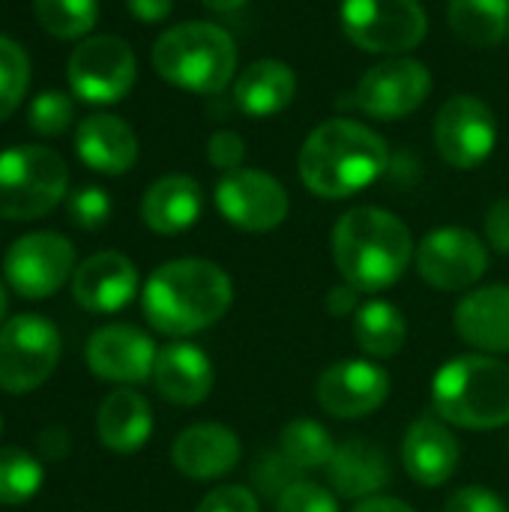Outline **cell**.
<instances>
[{
  "instance_id": "f546056e",
  "label": "cell",
  "mask_w": 509,
  "mask_h": 512,
  "mask_svg": "<svg viewBox=\"0 0 509 512\" xmlns=\"http://www.w3.org/2000/svg\"><path fill=\"white\" fill-rule=\"evenodd\" d=\"M33 15L39 27L57 39H87L96 27V0H33Z\"/></svg>"
},
{
  "instance_id": "e0dca14e",
  "label": "cell",
  "mask_w": 509,
  "mask_h": 512,
  "mask_svg": "<svg viewBox=\"0 0 509 512\" xmlns=\"http://www.w3.org/2000/svg\"><path fill=\"white\" fill-rule=\"evenodd\" d=\"M138 294V267L123 252H96L72 273V297L96 315L120 312Z\"/></svg>"
},
{
  "instance_id": "836d02e7",
  "label": "cell",
  "mask_w": 509,
  "mask_h": 512,
  "mask_svg": "<svg viewBox=\"0 0 509 512\" xmlns=\"http://www.w3.org/2000/svg\"><path fill=\"white\" fill-rule=\"evenodd\" d=\"M69 219L75 228L99 231L111 219V198L102 186H81L69 195Z\"/></svg>"
},
{
  "instance_id": "ab89813d",
  "label": "cell",
  "mask_w": 509,
  "mask_h": 512,
  "mask_svg": "<svg viewBox=\"0 0 509 512\" xmlns=\"http://www.w3.org/2000/svg\"><path fill=\"white\" fill-rule=\"evenodd\" d=\"M486 240L495 252L509 255V198H501L486 213Z\"/></svg>"
},
{
  "instance_id": "8fae6325",
  "label": "cell",
  "mask_w": 509,
  "mask_h": 512,
  "mask_svg": "<svg viewBox=\"0 0 509 512\" xmlns=\"http://www.w3.org/2000/svg\"><path fill=\"white\" fill-rule=\"evenodd\" d=\"M498 144V120L492 108L471 96H450L435 117V147L441 159L459 171L480 168Z\"/></svg>"
},
{
  "instance_id": "5bb4252c",
  "label": "cell",
  "mask_w": 509,
  "mask_h": 512,
  "mask_svg": "<svg viewBox=\"0 0 509 512\" xmlns=\"http://www.w3.org/2000/svg\"><path fill=\"white\" fill-rule=\"evenodd\" d=\"M432 90V72L414 57H390L375 63L354 90L357 108L375 120H402L417 111Z\"/></svg>"
},
{
  "instance_id": "4316f807",
  "label": "cell",
  "mask_w": 509,
  "mask_h": 512,
  "mask_svg": "<svg viewBox=\"0 0 509 512\" xmlns=\"http://www.w3.org/2000/svg\"><path fill=\"white\" fill-rule=\"evenodd\" d=\"M354 339L360 351L375 360L396 357L408 342L405 315L387 300H369L354 315Z\"/></svg>"
},
{
  "instance_id": "d6986e66",
  "label": "cell",
  "mask_w": 509,
  "mask_h": 512,
  "mask_svg": "<svg viewBox=\"0 0 509 512\" xmlns=\"http://www.w3.org/2000/svg\"><path fill=\"white\" fill-rule=\"evenodd\" d=\"M240 453L237 432L219 423H195L177 435L171 462L189 480H219L240 465Z\"/></svg>"
},
{
  "instance_id": "9a60e30c",
  "label": "cell",
  "mask_w": 509,
  "mask_h": 512,
  "mask_svg": "<svg viewBox=\"0 0 509 512\" xmlns=\"http://www.w3.org/2000/svg\"><path fill=\"white\" fill-rule=\"evenodd\" d=\"M390 396V375L372 360H342L321 372L315 384L318 405L339 420L375 414Z\"/></svg>"
},
{
  "instance_id": "5b68a950",
  "label": "cell",
  "mask_w": 509,
  "mask_h": 512,
  "mask_svg": "<svg viewBox=\"0 0 509 512\" xmlns=\"http://www.w3.org/2000/svg\"><path fill=\"white\" fill-rule=\"evenodd\" d=\"M153 69L168 84L189 93H222L237 72V45L231 33L210 21H183L153 42Z\"/></svg>"
},
{
  "instance_id": "ac0fdd59",
  "label": "cell",
  "mask_w": 509,
  "mask_h": 512,
  "mask_svg": "<svg viewBox=\"0 0 509 512\" xmlns=\"http://www.w3.org/2000/svg\"><path fill=\"white\" fill-rule=\"evenodd\" d=\"M459 459L462 447L441 417L423 414L408 426L402 441V465L420 486H444L456 474Z\"/></svg>"
},
{
  "instance_id": "83f0119b",
  "label": "cell",
  "mask_w": 509,
  "mask_h": 512,
  "mask_svg": "<svg viewBox=\"0 0 509 512\" xmlns=\"http://www.w3.org/2000/svg\"><path fill=\"white\" fill-rule=\"evenodd\" d=\"M450 30L474 48H495L509 33V0H450Z\"/></svg>"
},
{
  "instance_id": "2e32d148",
  "label": "cell",
  "mask_w": 509,
  "mask_h": 512,
  "mask_svg": "<svg viewBox=\"0 0 509 512\" xmlns=\"http://www.w3.org/2000/svg\"><path fill=\"white\" fill-rule=\"evenodd\" d=\"M153 339L132 324H105L87 342V366L96 378L114 384H141L153 378L156 366Z\"/></svg>"
},
{
  "instance_id": "60d3db41",
  "label": "cell",
  "mask_w": 509,
  "mask_h": 512,
  "mask_svg": "<svg viewBox=\"0 0 509 512\" xmlns=\"http://www.w3.org/2000/svg\"><path fill=\"white\" fill-rule=\"evenodd\" d=\"M360 309V291L351 288L348 282L345 285H336L330 294H327V312L333 318H345V315H357Z\"/></svg>"
},
{
  "instance_id": "d590c367",
  "label": "cell",
  "mask_w": 509,
  "mask_h": 512,
  "mask_svg": "<svg viewBox=\"0 0 509 512\" xmlns=\"http://www.w3.org/2000/svg\"><path fill=\"white\" fill-rule=\"evenodd\" d=\"M276 512H339V501L333 489L297 480L276 498Z\"/></svg>"
},
{
  "instance_id": "30bf717a",
  "label": "cell",
  "mask_w": 509,
  "mask_h": 512,
  "mask_svg": "<svg viewBox=\"0 0 509 512\" xmlns=\"http://www.w3.org/2000/svg\"><path fill=\"white\" fill-rule=\"evenodd\" d=\"M75 273V246L57 231H33L18 237L6 258V285L24 300H48Z\"/></svg>"
},
{
  "instance_id": "b9f144b4",
  "label": "cell",
  "mask_w": 509,
  "mask_h": 512,
  "mask_svg": "<svg viewBox=\"0 0 509 512\" xmlns=\"http://www.w3.org/2000/svg\"><path fill=\"white\" fill-rule=\"evenodd\" d=\"M126 6L141 24H159L171 15L174 0H126Z\"/></svg>"
},
{
  "instance_id": "74e56055",
  "label": "cell",
  "mask_w": 509,
  "mask_h": 512,
  "mask_svg": "<svg viewBox=\"0 0 509 512\" xmlns=\"http://www.w3.org/2000/svg\"><path fill=\"white\" fill-rule=\"evenodd\" d=\"M195 512H261V504L252 489L243 486H222L213 489Z\"/></svg>"
},
{
  "instance_id": "52a82bcc",
  "label": "cell",
  "mask_w": 509,
  "mask_h": 512,
  "mask_svg": "<svg viewBox=\"0 0 509 512\" xmlns=\"http://www.w3.org/2000/svg\"><path fill=\"white\" fill-rule=\"evenodd\" d=\"M339 21L357 48L396 57L414 51L429 30L420 0H342Z\"/></svg>"
},
{
  "instance_id": "e575fe53",
  "label": "cell",
  "mask_w": 509,
  "mask_h": 512,
  "mask_svg": "<svg viewBox=\"0 0 509 512\" xmlns=\"http://www.w3.org/2000/svg\"><path fill=\"white\" fill-rule=\"evenodd\" d=\"M297 480H303V474L276 450V453H264L252 471V483L261 495L267 498H279L288 486H294Z\"/></svg>"
},
{
  "instance_id": "8d00e7d4",
  "label": "cell",
  "mask_w": 509,
  "mask_h": 512,
  "mask_svg": "<svg viewBox=\"0 0 509 512\" xmlns=\"http://www.w3.org/2000/svg\"><path fill=\"white\" fill-rule=\"evenodd\" d=\"M207 159H210L213 168H219V171H225V174H228V171H237V168H243L246 144H243V138H240L237 132L219 129V132H213L210 141H207Z\"/></svg>"
},
{
  "instance_id": "484cf974",
  "label": "cell",
  "mask_w": 509,
  "mask_h": 512,
  "mask_svg": "<svg viewBox=\"0 0 509 512\" xmlns=\"http://www.w3.org/2000/svg\"><path fill=\"white\" fill-rule=\"evenodd\" d=\"M99 441L114 453H138L153 435V411L147 399L129 387L108 393L96 414Z\"/></svg>"
},
{
  "instance_id": "603a6c76",
  "label": "cell",
  "mask_w": 509,
  "mask_h": 512,
  "mask_svg": "<svg viewBox=\"0 0 509 512\" xmlns=\"http://www.w3.org/2000/svg\"><path fill=\"white\" fill-rule=\"evenodd\" d=\"M324 471H327V483L333 495L354 498V501L375 498L390 483L387 453L378 444L363 441V438H351L339 444Z\"/></svg>"
},
{
  "instance_id": "f35d334b",
  "label": "cell",
  "mask_w": 509,
  "mask_h": 512,
  "mask_svg": "<svg viewBox=\"0 0 509 512\" xmlns=\"http://www.w3.org/2000/svg\"><path fill=\"white\" fill-rule=\"evenodd\" d=\"M444 512H509L507 504L486 486H465L450 495Z\"/></svg>"
},
{
  "instance_id": "1f68e13d",
  "label": "cell",
  "mask_w": 509,
  "mask_h": 512,
  "mask_svg": "<svg viewBox=\"0 0 509 512\" xmlns=\"http://www.w3.org/2000/svg\"><path fill=\"white\" fill-rule=\"evenodd\" d=\"M30 87V57L27 51L0 33V120H6L24 99Z\"/></svg>"
},
{
  "instance_id": "3957f363",
  "label": "cell",
  "mask_w": 509,
  "mask_h": 512,
  "mask_svg": "<svg viewBox=\"0 0 509 512\" xmlns=\"http://www.w3.org/2000/svg\"><path fill=\"white\" fill-rule=\"evenodd\" d=\"M333 264L360 294L393 288L417 255L408 225L381 207H354L333 225Z\"/></svg>"
},
{
  "instance_id": "6da1fadb",
  "label": "cell",
  "mask_w": 509,
  "mask_h": 512,
  "mask_svg": "<svg viewBox=\"0 0 509 512\" xmlns=\"http://www.w3.org/2000/svg\"><path fill=\"white\" fill-rule=\"evenodd\" d=\"M234 300L231 276L204 258H177L156 267L141 291V309L153 330L183 339L225 318Z\"/></svg>"
},
{
  "instance_id": "7bdbcfd3",
  "label": "cell",
  "mask_w": 509,
  "mask_h": 512,
  "mask_svg": "<svg viewBox=\"0 0 509 512\" xmlns=\"http://www.w3.org/2000/svg\"><path fill=\"white\" fill-rule=\"evenodd\" d=\"M354 512H417L414 507H408L405 501L399 498H384V495H375V498H366L360 501Z\"/></svg>"
},
{
  "instance_id": "ee69618b",
  "label": "cell",
  "mask_w": 509,
  "mask_h": 512,
  "mask_svg": "<svg viewBox=\"0 0 509 512\" xmlns=\"http://www.w3.org/2000/svg\"><path fill=\"white\" fill-rule=\"evenodd\" d=\"M210 12H216V15H231V12H237L246 0H201Z\"/></svg>"
},
{
  "instance_id": "7402d4cb",
  "label": "cell",
  "mask_w": 509,
  "mask_h": 512,
  "mask_svg": "<svg viewBox=\"0 0 509 512\" xmlns=\"http://www.w3.org/2000/svg\"><path fill=\"white\" fill-rule=\"evenodd\" d=\"M456 333L483 354H509V285L465 294L453 315Z\"/></svg>"
},
{
  "instance_id": "4fadbf2b",
  "label": "cell",
  "mask_w": 509,
  "mask_h": 512,
  "mask_svg": "<svg viewBox=\"0 0 509 512\" xmlns=\"http://www.w3.org/2000/svg\"><path fill=\"white\" fill-rule=\"evenodd\" d=\"M414 258L423 282L438 291H465L489 270V252L483 240L459 225L429 231Z\"/></svg>"
},
{
  "instance_id": "f1b7e54d",
  "label": "cell",
  "mask_w": 509,
  "mask_h": 512,
  "mask_svg": "<svg viewBox=\"0 0 509 512\" xmlns=\"http://www.w3.org/2000/svg\"><path fill=\"white\" fill-rule=\"evenodd\" d=\"M279 453L306 477L309 471H318V468L330 465V459L336 453V441L321 423L300 417V420H291V423L282 426Z\"/></svg>"
},
{
  "instance_id": "d6a6232c",
  "label": "cell",
  "mask_w": 509,
  "mask_h": 512,
  "mask_svg": "<svg viewBox=\"0 0 509 512\" xmlns=\"http://www.w3.org/2000/svg\"><path fill=\"white\" fill-rule=\"evenodd\" d=\"M75 120V102L63 90H42L27 108V126L42 138L63 135Z\"/></svg>"
},
{
  "instance_id": "ba28073f",
  "label": "cell",
  "mask_w": 509,
  "mask_h": 512,
  "mask_svg": "<svg viewBox=\"0 0 509 512\" xmlns=\"http://www.w3.org/2000/svg\"><path fill=\"white\" fill-rule=\"evenodd\" d=\"M69 90L90 105H114L129 96L138 78V60L126 39L99 33L81 39L66 63Z\"/></svg>"
},
{
  "instance_id": "ffe728a7",
  "label": "cell",
  "mask_w": 509,
  "mask_h": 512,
  "mask_svg": "<svg viewBox=\"0 0 509 512\" xmlns=\"http://www.w3.org/2000/svg\"><path fill=\"white\" fill-rule=\"evenodd\" d=\"M213 363L210 357L192 342H171L159 348L153 366V384L159 396L171 405L192 408L201 405L213 390Z\"/></svg>"
},
{
  "instance_id": "d4e9b609",
  "label": "cell",
  "mask_w": 509,
  "mask_h": 512,
  "mask_svg": "<svg viewBox=\"0 0 509 512\" xmlns=\"http://www.w3.org/2000/svg\"><path fill=\"white\" fill-rule=\"evenodd\" d=\"M297 96V75L288 63L264 57L249 63L234 81V102L252 120L282 114Z\"/></svg>"
},
{
  "instance_id": "44dd1931",
  "label": "cell",
  "mask_w": 509,
  "mask_h": 512,
  "mask_svg": "<svg viewBox=\"0 0 509 512\" xmlns=\"http://www.w3.org/2000/svg\"><path fill=\"white\" fill-rule=\"evenodd\" d=\"M75 150L87 168L108 177H120L138 162V135L126 120L99 111L78 123Z\"/></svg>"
},
{
  "instance_id": "bcb514c9",
  "label": "cell",
  "mask_w": 509,
  "mask_h": 512,
  "mask_svg": "<svg viewBox=\"0 0 509 512\" xmlns=\"http://www.w3.org/2000/svg\"><path fill=\"white\" fill-rule=\"evenodd\" d=\"M0 432H3V417H0Z\"/></svg>"
},
{
  "instance_id": "4dcf8cb0",
  "label": "cell",
  "mask_w": 509,
  "mask_h": 512,
  "mask_svg": "<svg viewBox=\"0 0 509 512\" xmlns=\"http://www.w3.org/2000/svg\"><path fill=\"white\" fill-rule=\"evenodd\" d=\"M45 471L36 456L21 447H0V504L18 507L39 495Z\"/></svg>"
},
{
  "instance_id": "8992f818",
  "label": "cell",
  "mask_w": 509,
  "mask_h": 512,
  "mask_svg": "<svg viewBox=\"0 0 509 512\" xmlns=\"http://www.w3.org/2000/svg\"><path fill=\"white\" fill-rule=\"evenodd\" d=\"M69 186L63 156L42 144L0 150V219L30 222L48 216Z\"/></svg>"
},
{
  "instance_id": "277c9868",
  "label": "cell",
  "mask_w": 509,
  "mask_h": 512,
  "mask_svg": "<svg viewBox=\"0 0 509 512\" xmlns=\"http://www.w3.org/2000/svg\"><path fill=\"white\" fill-rule=\"evenodd\" d=\"M435 414L459 429L489 432L509 423V363L492 354L447 360L432 378Z\"/></svg>"
},
{
  "instance_id": "f6af8a7d",
  "label": "cell",
  "mask_w": 509,
  "mask_h": 512,
  "mask_svg": "<svg viewBox=\"0 0 509 512\" xmlns=\"http://www.w3.org/2000/svg\"><path fill=\"white\" fill-rule=\"evenodd\" d=\"M6 306H9V297H6V288L0 282V327L6 324Z\"/></svg>"
},
{
  "instance_id": "cb8c5ba5",
  "label": "cell",
  "mask_w": 509,
  "mask_h": 512,
  "mask_svg": "<svg viewBox=\"0 0 509 512\" xmlns=\"http://www.w3.org/2000/svg\"><path fill=\"white\" fill-rule=\"evenodd\" d=\"M204 210V195L195 177L165 174L141 198V219L150 231L174 237L189 231Z\"/></svg>"
},
{
  "instance_id": "7c38bea8",
  "label": "cell",
  "mask_w": 509,
  "mask_h": 512,
  "mask_svg": "<svg viewBox=\"0 0 509 512\" xmlns=\"http://www.w3.org/2000/svg\"><path fill=\"white\" fill-rule=\"evenodd\" d=\"M216 207L219 213L240 231L264 234L285 222L291 201L285 186L258 168H237L219 177L216 183Z\"/></svg>"
},
{
  "instance_id": "7a4b0ae2",
  "label": "cell",
  "mask_w": 509,
  "mask_h": 512,
  "mask_svg": "<svg viewBox=\"0 0 509 512\" xmlns=\"http://www.w3.org/2000/svg\"><path fill=\"white\" fill-rule=\"evenodd\" d=\"M390 162L387 141L357 120H327L315 126L297 156L303 186L327 201L369 189Z\"/></svg>"
},
{
  "instance_id": "9c48e42d",
  "label": "cell",
  "mask_w": 509,
  "mask_h": 512,
  "mask_svg": "<svg viewBox=\"0 0 509 512\" xmlns=\"http://www.w3.org/2000/svg\"><path fill=\"white\" fill-rule=\"evenodd\" d=\"M60 333L42 315H15L0 327V390L24 396L60 363Z\"/></svg>"
}]
</instances>
